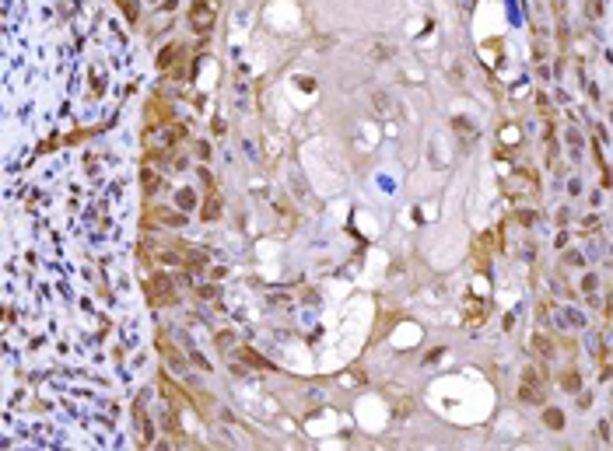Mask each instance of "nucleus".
<instances>
[{"label": "nucleus", "instance_id": "nucleus-1", "mask_svg": "<svg viewBox=\"0 0 613 451\" xmlns=\"http://www.w3.org/2000/svg\"><path fill=\"white\" fill-rule=\"evenodd\" d=\"M519 395H522L526 402H543V385H540V378H536V374H526V378H522V392Z\"/></svg>", "mask_w": 613, "mask_h": 451}, {"label": "nucleus", "instance_id": "nucleus-2", "mask_svg": "<svg viewBox=\"0 0 613 451\" xmlns=\"http://www.w3.org/2000/svg\"><path fill=\"white\" fill-rule=\"evenodd\" d=\"M158 346H161V353H168V360H172V371H186V357H182V353H179L176 346H172V343L165 339V336H161V343H158Z\"/></svg>", "mask_w": 613, "mask_h": 451}, {"label": "nucleus", "instance_id": "nucleus-3", "mask_svg": "<svg viewBox=\"0 0 613 451\" xmlns=\"http://www.w3.org/2000/svg\"><path fill=\"white\" fill-rule=\"evenodd\" d=\"M155 287H158V294L172 304L176 301V291H172V283H168V276H155Z\"/></svg>", "mask_w": 613, "mask_h": 451}, {"label": "nucleus", "instance_id": "nucleus-4", "mask_svg": "<svg viewBox=\"0 0 613 451\" xmlns=\"http://www.w3.org/2000/svg\"><path fill=\"white\" fill-rule=\"evenodd\" d=\"M155 217H158V220L165 224V228H179V224H182V217H179V214H172V210H158Z\"/></svg>", "mask_w": 613, "mask_h": 451}, {"label": "nucleus", "instance_id": "nucleus-5", "mask_svg": "<svg viewBox=\"0 0 613 451\" xmlns=\"http://www.w3.org/2000/svg\"><path fill=\"white\" fill-rule=\"evenodd\" d=\"M372 101H375L378 116H389V95H386V91H375V95H372Z\"/></svg>", "mask_w": 613, "mask_h": 451}, {"label": "nucleus", "instance_id": "nucleus-6", "mask_svg": "<svg viewBox=\"0 0 613 451\" xmlns=\"http://www.w3.org/2000/svg\"><path fill=\"white\" fill-rule=\"evenodd\" d=\"M543 420H547V427H554V430H561V427H564V413H561V409H547V416H543Z\"/></svg>", "mask_w": 613, "mask_h": 451}, {"label": "nucleus", "instance_id": "nucleus-7", "mask_svg": "<svg viewBox=\"0 0 613 451\" xmlns=\"http://www.w3.org/2000/svg\"><path fill=\"white\" fill-rule=\"evenodd\" d=\"M179 207H182V210L197 207V193H193V189H179Z\"/></svg>", "mask_w": 613, "mask_h": 451}, {"label": "nucleus", "instance_id": "nucleus-8", "mask_svg": "<svg viewBox=\"0 0 613 451\" xmlns=\"http://www.w3.org/2000/svg\"><path fill=\"white\" fill-rule=\"evenodd\" d=\"M536 350L543 353V357H550V353H554V346H550V339H547V336H536Z\"/></svg>", "mask_w": 613, "mask_h": 451}, {"label": "nucleus", "instance_id": "nucleus-9", "mask_svg": "<svg viewBox=\"0 0 613 451\" xmlns=\"http://www.w3.org/2000/svg\"><path fill=\"white\" fill-rule=\"evenodd\" d=\"M242 357H245L249 364H256V367H274V364H266V360H263L259 353H249V350H242Z\"/></svg>", "mask_w": 613, "mask_h": 451}, {"label": "nucleus", "instance_id": "nucleus-10", "mask_svg": "<svg viewBox=\"0 0 613 451\" xmlns=\"http://www.w3.org/2000/svg\"><path fill=\"white\" fill-rule=\"evenodd\" d=\"M218 346H232V333H221L218 336Z\"/></svg>", "mask_w": 613, "mask_h": 451}]
</instances>
